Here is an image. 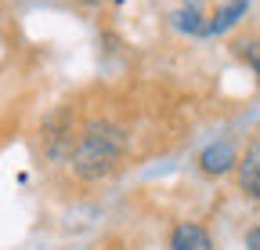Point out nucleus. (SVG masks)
Masks as SVG:
<instances>
[{
  "label": "nucleus",
  "instance_id": "1",
  "mask_svg": "<svg viewBox=\"0 0 260 250\" xmlns=\"http://www.w3.org/2000/svg\"><path fill=\"white\" fill-rule=\"evenodd\" d=\"M119 156H123V134L112 127V123L98 120L73 145L69 163H73V174L80 181H98V178H105L119 163Z\"/></svg>",
  "mask_w": 260,
  "mask_h": 250
},
{
  "label": "nucleus",
  "instance_id": "2",
  "mask_svg": "<svg viewBox=\"0 0 260 250\" xmlns=\"http://www.w3.org/2000/svg\"><path fill=\"white\" fill-rule=\"evenodd\" d=\"M235 163H239V156H235L232 142H213V145H206L199 152V171L210 174V178H220L228 171H235Z\"/></svg>",
  "mask_w": 260,
  "mask_h": 250
},
{
  "label": "nucleus",
  "instance_id": "3",
  "mask_svg": "<svg viewBox=\"0 0 260 250\" xmlns=\"http://www.w3.org/2000/svg\"><path fill=\"white\" fill-rule=\"evenodd\" d=\"M235 174H239V189L253 200H260V142H253L235 163Z\"/></svg>",
  "mask_w": 260,
  "mask_h": 250
},
{
  "label": "nucleus",
  "instance_id": "4",
  "mask_svg": "<svg viewBox=\"0 0 260 250\" xmlns=\"http://www.w3.org/2000/svg\"><path fill=\"white\" fill-rule=\"evenodd\" d=\"M170 250H213V239L203 225L195 221H181L174 232H170Z\"/></svg>",
  "mask_w": 260,
  "mask_h": 250
},
{
  "label": "nucleus",
  "instance_id": "5",
  "mask_svg": "<svg viewBox=\"0 0 260 250\" xmlns=\"http://www.w3.org/2000/svg\"><path fill=\"white\" fill-rule=\"evenodd\" d=\"M246 8H249V0H228L224 8H217L213 22H206V33H224V29H232L246 15Z\"/></svg>",
  "mask_w": 260,
  "mask_h": 250
},
{
  "label": "nucleus",
  "instance_id": "6",
  "mask_svg": "<svg viewBox=\"0 0 260 250\" xmlns=\"http://www.w3.org/2000/svg\"><path fill=\"white\" fill-rule=\"evenodd\" d=\"M174 25H177V29H184V33H206V22H203V15H199V11H191V8L174 11Z\"/></svg>",
  "mask_w": 260,
  "mask_h": 250
},
{
  "label": "nucleus",
  "instance_id": "7",
  "mask_svg": "<svg viewBox=\"0 0 260 250\" xmlns=\"http://www.w3.org/2000/svg\"><path fill=\"white\" fill-rule=\"evenodd\" d=\"M242 58L249 62V69L256 73V84H260V40H246L242 44Z\"/></svg>",
  "mask_w": 260,
  "mask_h": 250
},
{
  "label": "nucleus",
  "instance_id": "8",
  "mask_svg": "<svg viewBox=\"0 0 260 250\" xmlns=\"http://www.w3.org/2000/svg\"><path fill=\"white\" fill-rule=\"evenodd\" d=\"M246 250H260V225L246 232Z\"/></svg>",
  "mask_w": 260,
  "mask_h": 250
},
{
  "label": "nucleus",
  "instance_id": "9",
  "mask_svg": "<svg viewBox=\"0 0 260 250\" xmlns=\"http://www.w3.org/2000/svg\"><path fill=\"white\" fill-rule=\"evenodd\" d=\"M109 250H119V246H109Z\"/></svg>",
  "mask_w": 260,
  "mask_h": 250
}]
</instances>
